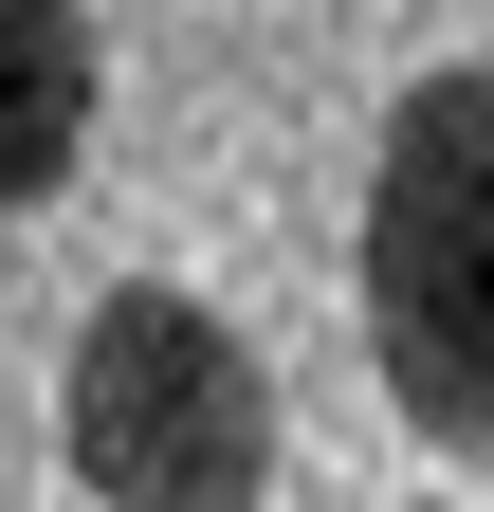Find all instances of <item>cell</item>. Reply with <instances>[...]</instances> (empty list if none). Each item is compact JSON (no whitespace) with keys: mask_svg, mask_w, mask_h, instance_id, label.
<instances>
[{"mask_svg":"<svg viewBox=\"0 0 494 512\" xmlns=\"http://www.w3.org/2000/svg\"><path fill=\"white\" fill-rule=\"evenodd\" d=\"M366 366L421 439H494V55L421 74L366 147Z\"/></svg>","mask_w":494,"mask_h":512,"instance_id":"cell-1","label":"cell"},{"mask_svg":"<svg viewBox=\"0 0 494 512\" xmlns=\"http://www.w3.org/2000/svg\"><path fill=\"white\" fill-rule=\"evenodd\" d=\"M55 458L92 494H129V512H238V494H275V366L238 348L202 293L129 275V293H92V330H74Z\"/></svg>","mask_w":494,"mask_h":512,"instance_id":"cell-2","label":"cell"},{"mask_svg":"<svg viewBox=\"0 0 494 512\" xmlns=\"http://www.w3.org/2000/svg\"><path fill=\"white\" fill-rule=\"evenodd\" d=\"M92 92H110L92 0H0V220H37L92 165Z\"/></svg>","mask_w":494,"mask_h":512,"instance_id":"cell-3","label":"cell"}]
</instances>
